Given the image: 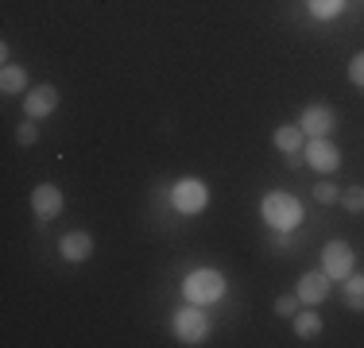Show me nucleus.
Wrapping results in <instances>:
<instances>
[{
  "mask_svg": "<svg viewBox=\"0 0 364 348\" xmlns=\"http://www.w3.org/2000/svg\"><path fill=\"white\" fill-rule=\"evenodd\" d=\"M259 217H264V224L272 232H294L302 224V217H306V209L294 194L287 190H272V194H264V202H259Z\"/></svg>",
  "mask_w": 364,
  "mask_h": 348,
  "instance_id": "1",
  "label": "nucleus"
},
{
  "mask_svg": "<svg viewBox=\"0 0 364 348\" xmlns=\"http://www.w3.org/2000/svg\"><path fill=\"white\" fill-rule=\"evenodd\" d=\"M225 290H229V283H225V275L218 267H194L182 278V298L194 302V306H218L225 298Z\"/></svg>",
  "mask_w": 364,
  "mask_h": 348,
  "instance_id": "2",
  "label": "nucleus"
},
{
  "mask_svg": "<svg viewBox=\"0 0 364 348\" xmlns=\"http://www.w3.org/2000/svg\"><path fill=\"white\" fill-rule=\"evenodd\" d=\"M171 333H175L182 344H202L205 337H210V313L202 306H194V302H186V306H178L175 317H171Z\"/></svg>",
  "mask_w": 364,
  "mask_h": 348,
  "instance_id": "3",
  "label": "nucleus"
},
{
  "mask_svg": "<svg viewBox=\"0 0 364 348\" xmlns=\"http://www.w3.org/2000/svg\"><path fill=\"white\" fill-rule=\"evenodd\" d=\"M171 205H175V213H182V217H198L210 205V186H205L202 178H178L175 186H171Z\"/></svg>",
  "mask_w": 364,
  "mask_h": 348,
  "instance_id": "4",
  "label": "nucleus"
},
{
  "mask_svg": "<svg viewBox=\"0 0 364 348\" xmlns=\"http://www.w3.org/2000/svg\"><path fill=\"white\" fill-rule=\"evenodd\" d=\"M302 155H306V167H314V170H322V174H333L337 167H341V151H337V143L329 136L306 139Z\"/></svg>",
  "mask_w": 364,
  "mask_h": 348,
  "instance_id": "5",
  "label": "nucleus"
},
{
  "mask_svg": "<svg viewBox=\"0 0 364 348\" xmlns=\"http://www.w3.org/2000/svg\"><path fill=\"white\" fill-rule=\"evenodd\" d=\"M353 248L345 240H329L326 248H322V271L333 278V283H341V278H349L353 275Z\"/></svg>",
  "mask_w": 364,
  "mask_h": 348,
  "instance_id": "6",
  "label": "nucleus"
},
{
  "mask_svg": "<svg viewBox=\"0 0 364 348\" xmlns=\"http://www.w3.org/2000/svg\"><path fill=\"white\" fill-rule=\"evenodd\" d=\"M299 128L306 132V139H318V136H333L337 132V112L329 104H306L299 116Z\"/></svg>",
  "mask_w": 364,
  "mask_h": 348,
  "instance_id": "7",
  "label": "nucleus"
},
{
  "mask_svg": "<svg viewBox=\"0 0 364 348\" xmlns=\"http://www.w3.org/2000/svg\"><path fill=\"white\" fill-rule=\"evenodd\" d=\"M58 101H63V93L55 89V85H31L28 93H23V116H31V120H43V116H50V112L58 109Z\"/></svg>",
  "mask_w": 364,
  "mask_h": 348,
  "instance_id": "8",
  "label": "nucleus"
},
{
  "mask_svg": "<svg viewBox=\"0 0 364 348\" xmlns=\"http://www.w3.org/2000/svg\"><path fill=\"white\" fill-rule=\"evenodd\" d=\"M31 209H36L39 221H55V217H63V209H66L63 190H58L55 182H39V186L31 190Z\"/></svg>",
  "mask_w": 364,
  "mask_h": 348,
  "instance_id": "9",
  "label": "nucleus"
},
{
  "mask_svg": "<svg viewBox=\"0 0 364 348\" xmlns=\"http://www.w3.org/2000/svg\"><path fill=\"white\" fill-rule=\"evenodd\" d=\"M329 286H333V278H329L322 267H318V271H306V275L299 278L294 294H299L302 306H322V302L329 298Z\"/></svg>",
  "mask_w": 364,
  "mask_h": 348,
  "instance_id": "10",
  "label": "nucleus"
},
{
  "mask_svg": "<svg viewBox=\"0 0 364 348\" xmlns=\"http://www.w3.org/2000/svg\"><path fill=\"white\" fill-rule=\"evenodd\" d=\"M58 256H63L66 263H85V259L93 256V236H90V232H82V229L66 232V236L58 240Z\"/></svg>",
  "mask_w": 364,
  "mask_h": 348,
  "instance_id": "11",
  "label": "nucleus"
},
{
  "mask_svg": "<svg viewBox=\"0 0 364 348\" xmlns=\"http://www.w3.org/2000/svg\"><path fill=\"white\" fill-rule=\"evenodd\" d=\"M291 325H294V337H302V341H314L318 333H322V313H318L314 306H306V310H299L291 317Z\"/></svg>",
  "mask_w": 364,
  "mask_h": 348,
  "instance_id": "12",
  "label": "nucleus"
},
{
  "mask_svg": "<svg viewBox=\"0 0 364 348\" xmlns=\"http://www.w3.org/2000/svg\"><path fill=\"white\" fill-rule=\"evenodd\" d=\"M0 93L4 97H16V93H28V70L8 62L4 70H0Z\"/></svg>",
  "mask_w": 364,
  "mask_h": 348,
  "instance_id": "13",
  "label": "nucleus"
},
{
  "mask_svg": "<svg viewBox=\"0 0 364 348\" xmlns=\"http://www.w3.org/2000/svg\"><path fill=\"white\" fill-rule=\"evenodd\" d=\"M272 143L279 147L283 155H287V151H302V147H306V132H302L299 124H283V128H275V132H272Z\"/></svg>",
  "mask_w": 364,
  "mask_h": 348,
  "instance_id": "14",
  "label": "nucleus"
},
{
  "mask_svg": "<svg viewBox=\"0 0 364 348\" xmlns=\"http://www.w3.org/2000/svg\"><path fill=\"white\" fill-rule=\"evenodd\" d=\"M341 294H345V306L364 313V275H349L341 278Z\"/></svg>",
  "mask_w": 364,
  "mask_h": 348,
  "instance_id": "15",
  "label": "nucleus"
},
{
  "mask_svg": "<svg viewBox=\"0 0 364 348\" xmlns=\"http://www.w3.org/2000/svg\"><path fill=\"white\" fill-rule=\"evenodd\" d=\"M345 8H349V0H306V12L314 20H337Z\"/></svg>",
  "mask_w": 364,
  "mask_h": 348,
  "instance_id": "16",
  "label": "nucleus"
},
{
  "mask_svg": "<svg viewBox=\"0 0 364 348\" xmlns=\"http://www.w3.org/2000/svg\"><path fill=\"white\" fill-rule=\"evenodd\" d=\"M341 205L349 209V213H364V186H349V190H341Z\"/></svg>",
  "mask_w": 364,
  "mask_h": 348,
  "instance_id": "17",
  "label": "nucleus"
},
{
  "mask_svg": "<svg viewBox=\"0 0 364 348\" xmlns=\"http://www.w3.org/2000/svg\"><path fill=\"white\" fill-rule=\"evenodd\" d=\"M299 310H302L299 294H279V298H275V313H279V317H294Z\"/></svg>",
  "mask_w": 364,
  "mask_h": 348,
  "instance_id": "18",
  "label": "nucleus"
},
{
  "mask_svg": "<svg viewBox=\"0 0 364 348\" xmlns=\"http://www.w3.org/2000/svg\"><path fill=\"white\" fill-rule=\"evenodd\" d=\"M314 202L333 205V202H341V190H337L333 182H318V186H314Z\"/></svg>",
  "mask_w": 364,
  "mask_h": 348,
  "instance_id": "19",
  "label": "nucleus"
},
{
  "mask_svg": "<svg viewBox=\"0 0 364 348\" xmlns=\"http://www.w3.org/2000/svg\"><path fill=\"white\" fill-rule=\"evenodd\" d=\"M36 139H39V124H36V120H23V124L20 128H16V143H23V147H31V143H36Z\"/></svg>",
  "mask_w": 364,
  "mask_h": 348,
  "instance_id": "20",
  "label": "nucleus"
},
{
  "mask_svg": "<svg viewBox=\"0 0 364 348\" xmlns=\"http://www.w3.org/2000/svg\"><path fill=\"white\" fill-rule=\"evenodd\" d=\"M349 82L357 85V89H364V50H357V55L349 58Z\"/></svg>",
  "mask_w": 364,
  "mask_h": 348,
  "instance_id": "21",
  "label": "nucleus"
},
{
  "mask_svg": "<svg viewBox=\"0 0 364 348\" xmlns=\"http://www.w3.org/2000/svg\"><path fill=\"white\" fill-rule=\"evenodd\" d=\"M283 163H287L291 170H299L302 163H306V155H302V151H287V159H283Z\"/></svg>",
  "mask_w": 364,
  "mask_h": 348,
  "instance_id": "22",
  "label": "nucleus"
}]
</instances>
